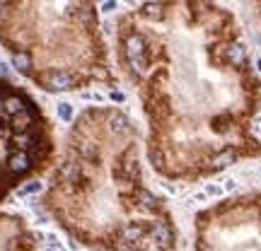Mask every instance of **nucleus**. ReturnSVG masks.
<instances>
[{"instance_id":"f257e3e1","label":"nucleus","mask_w":261,"mask_h":251,"mask_svg":"<svg viewBox=\"0 0 261 251\" xmlns=\"http://www.w3.org/2000/svg\"><path fill=\"white\" fill-rule=\"evenodd\" d=\"M116 61L138 97L160 179L198 186L261 157V75L218 2H140L116 19Z\"/></svg>"},{"instance_id":"f03ea898","label":"nucleus","mask_w":261,"mask_h":251,"mask_svg":"<svg viewBox=\"0 0 261 251\" xmlns=\"http://www.w3.org/2000/svg\"><path fill=\"white\" fill-rule=\"evenodd\" d=\"M143 130L119 107L85 109L46 191V208L90 251H182L167 198L152 188Z\"/></svg>"},{"instance_id":"39448f33","label":"nucleus","mask_w":261,"mask_h":251,"mask_svg":"<svg viewBox=\"0 0 261 251\" xmlns=\"http://www.w3.org/2000/svg\"><path fill=\"white\" fill-rule=\"evenodd\" d=\"M254 12H257V17H259V22H261V2H257V5H254Z\"/></svg>"},{"instance_id":"20e7f679","label":"nucleus","mask_w":261,"mask_h":251,"mask_svg":"<svg viewBox=\"0 0 261 251\" xmlns=\"http://www.w3.org/2000/svg\"><path fill=\"white\" fill-rule=\"evenodd\" d=\"M194 251H261V188L225 196L194 217Z\"/></svg>"},{"instance_id":"7ed1b4c3","label":"nucleus","mask_w":261,"mask_h":251,"mask_svg":"<svg viewBox=\"0 0 261 251\" xmlns=\"http://www.w3.org/2000/svg\"><path fill=\"white\" fill-rule=\"evenodd\" d=\"M0 41L10 63L46 92L116 87L97 5H0Z\"/></svg>"}]
</instances>
